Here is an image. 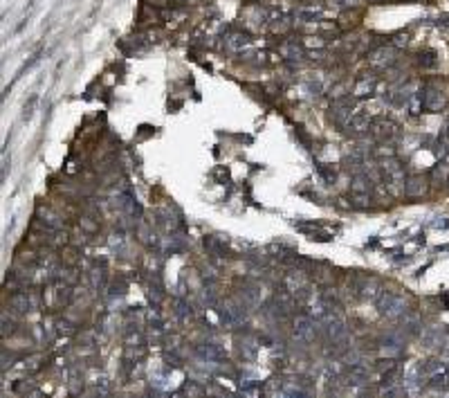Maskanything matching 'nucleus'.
I'll return each mask as SVG.
<instances>
[{
	"label": "nucleus",
	"instance_id": "obj_1",
	"mask_svg": "<svg viewBox=\"0 0 449 398\" xmlns=\"http://www.w3.org/2000/svg\"><path fill=\"white\" fill-rule=\"evenodd\" d=\"M395 61V48L393 45H382V48H378V50H373L368 54V63L373 65V68H378V70H386L391 63Z\"/></svg>",
	"mask_w": 449,
	"mask_h": 398
},
{
	"label": "nucleus",
	"instance_id": "obj_2",
	"mask_svg": "<svg viewBox=\"0 0 449 398\" xmlns=\"http://www.w3.org/2000/svg\"><path fill=\"white\" fill-rule=\"evenodd\" d=\"M380 311L384 313V315H389V317H395V315H400L402 311H404V302L400 300L398 295H393V292H382L380 295Z\"/></svg>",
	"mask_w": 449,
	"mask_h": 398
},
{
	"label": "nucleus",
	"instance_id": "obj_3",
	"mask_svg": "<svg viewBox=\"0 0 449 398\" xmlns=\"http://www.w3.org/2000/svg\"><path fill=\"white\" fill-rule=\"evenodd\" d=\"M370 130H373V135H375L378 140L386 142V140L395 138V133H398V126H395L393 122H389V119H375V122L370 124Z\"/></svg>",
	"mask_w": 449,
	"mask_h": 398
},
{
	"label": "nucleus",
	"instance_id": "obj_4",
	"mask_svg": "<svg viewBox=\"0 0 449 398\" xmlns=\"http://www.w3.org/2000/svg\"><path fill=\"white\" fill-rule=\"evenodd\" d=\"M375 77L373 75H366V77H362L357 83H355V88H353V97H359V99H364V97H370L375 92Z\"/></svg>",
	"mask_w": 449,
	"mask_h": 398
},
{
	"label": "nucleus",
	"instance_id": "obj_5",
	"mask_svg": "<svg viewBox=\"0 0 449 398\" xmlns=\"http://www.w3.org/2000/svg\"><path fill=\"white\" fill-rule=\"evenodd\" d=\"M249 43H252V39H249L247 34H241V32L229 34L227 39H224V45H227V50H232V52H243Z\"/></svg>",
	"mask_w": 449,
	"mask_h": 398
},
{
	"label": "nucleus",
	"instance_id": "obj_6",
	"mask_svg": "<svg viewBox=\"0 0 449 398\" xmlns=\"http://www.w3.org/2000/svg\"><path fill=\"white\" fill-rule=\"evenodd\" d=\"M281 54L290 61H301L304 59V48H301L296 41H285V43L281 45Z\"/></svg>",
	"mask_w": 449,
	"mask_h": 398
},
{
	"label": "nucleus",
	"instance_id": "obj_7",
	"mask_svg": "<svg viewBox=\"0 0 449 398\" xmlns=\"http://www.w3.org/2000/svg\"><path fill=\"white\" fill-rule=\"evenodd\" d=\"M370 115L368 113H362V111H355L353 115H351V122H348V128L351 130H366L368 126H370Z\"/></svg>",
	"mask_w": 449,
	"mask_h": 398
},
{
	"label": "nucleus",
	"instance_id": "obj_8",
	"mask_svg": "<svg viewBox=\"0 0 449 398\" xmlns=\"http://www.w3.org/2000/svg\"><path fill=\"white\" fill-rule=\"evenodd\" d=\"M368 189H370V180H368V176L357 174V176L353 178V182H351V191L355 193V196H368Z\"/></svg>",
	"mask_w": 449,
	"mask_h": 398
},
{
	"label": "nucleus",
	"instance_id": "obj_9",
	"mask_svg": "<svg viewBox=\"0 0 449 398\" xmlns=\"http://www.w3.org/2000/svg\"><path fill=\"white\" fill-rule=\"evenodd\" d=\"M404 193L406 196H422L425 193V180L422 178H409L404 180Z\"/></svg>",
	"mask_w": 449,
	"mask_h": 398
},
{
	"label": "nucleus",
	"instance_id": "obj_10",
	"mask_svg": "<svg viewBox=\"0 0 449 398\" xmlns=\"http://www.w3.org/2000/svg\"><path fill=\"white\" fill-rule=\"evenodd\" d=\"M294 333H296V338H304V340H308L312 335V322L308 317H296V322H294Z\"/></svg>",
	"mask_w": 449,
	"mask_h": 398
},
{
	"label": "nucleus",
	"instance_id": "obj_11",
	"mask_svg": "<svg viewBox=\"0 0 449 398\" xmlns=\"http://www.w3.org/2000/svg\"><path fill=\"white\" fill-rule=\"evenodd\" d=\"M296 18L304 20V23H315V20L321 18V12L319 9H299V12H296Z\"/></svg>",
	"mask_w": 449,
	"mask_h": 398
},
{
	"label": "nucleus",
	"instance_id": "obj_12",
	"mask_svg": "<svg viewBox=\"0 0 449 398\" xmlns=\"http://www.w3.org/2000/svg\"><path fill=\"white\" fill-rule=\"evenodd\" d=\"M12 304H14V306H18V311H27L29 300L25 295H16V297H12Z\"/></svg>",
	"mask_w": 449,
	"mask_h": 398
},
{
	"label": "nucleus",
	"instance_id": "obj_13",
	"mask_svg": "<svg viewBox=\"0 0 449 398\" xmlns=\"http://www.w3.org/2000/svg\"><path fill=\"white\" fill-rule=\"evenodd\" d=\"M34 106H36V97H32L27 104H25V108H23V119H29V117H32Z\"/></svg>",
	"mask_w": 449,
	"mask_h": 398
},
{
	"label": "nucleus",
	"instance_id": "obj_14",
	"mask_svg": "<svg viewBox=\"0 0 449 398\" xmlns=\"http://www.w3.org/2000/svg\"><path fill=\"white\" fill-rule=\"evenodd\" d=\"M328 333H330L332 338H339V335L344 333V324H342V322H332L330 328H328Z\"/></svg>",
	"mask_w": 449,
	"mask_h": 398
},
{
	"label": "nucleus",
	"instance_id": "obj_15",
	"mask_svg": "<svg viewBox=\"0 0 449 398\" xmlns=\"http://www.w3.org/2000/svg\"><path fill=\"white\" fill-rule=\"evenodd\" d=\"M433 63H436V59H433V54H431V52H427V54H420V65L431 68Z\"/></svg>",
	"mask_w": 449,
	"mask_h": 398
},
{
	"label": "nucleus",
	"instance_id": "obj_16",
	"mask_svg": "<svg viewBox=\"0 0 449 398\" xmlns=\"http://www.w3.org/2000/svg\"><path fill=\"white\" fill-rule=\"evenodd\" d=\"M375 153H378V155H382V158H384V155H386V158H393V153H395V151H393V146H386V144H384V146H380V149L375 151Z\"/></svg>",
	"mask_w": 449,
	"mask_h": 398
},
{
	"label": "nucleus",
	"instance_id": "obj_17",
	"mask_svg": "<svg viewBox=\"0 0 449 398\" xmlns=\"http://www.w3.org/2000/svg\"><path fill=\"white\" fill-rule=\"evenodd\" d=\"M304 45H308V48H312V45H315V48H323L326 43H323L321 39H306V41H304Z\"/></svg>",
	"mask_w": 449,
	"mask_h": 398
},
{
	"label": "nucleus",
	"instance_id": "obj_18",
	"mask_svg": "<svg viewBox=\"0 0 449 398\" xmlns=\"http://www.w3.org/2000/svg\"><path fill=\"white\" fill-rule=\"evenodd\" d=\"M406 43H409V36L406 34H398L393 39V45H406Z\"/></svg>",
	"mask_w": 449,
	"mask_h": 398
},
{
	"label": "nucleus",
	"instance_id": "obj_19",
	"mask_svg": "<svg viewBox=\"0 0 449 398\" xmlns=\"http://www.w3.org/2000/svg\"><path fill=\"white\" fill-rule=\"evenodd\" d=\"M337 3H339V5H355L357 0H337Z\"/></svg>",
	"mask_w": 449,
	"mask_h": 398
}]
</instances>
